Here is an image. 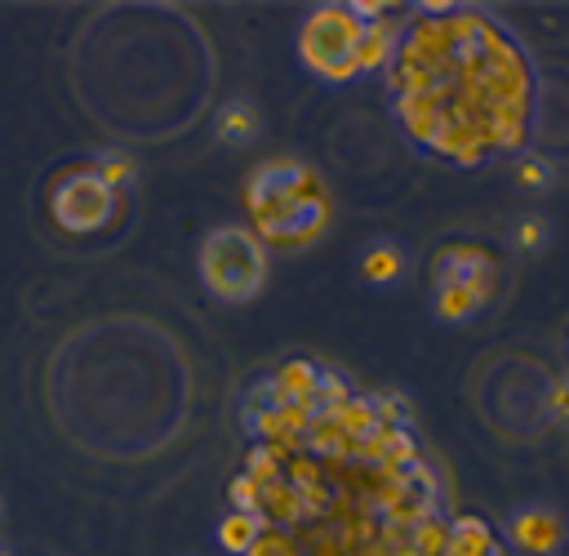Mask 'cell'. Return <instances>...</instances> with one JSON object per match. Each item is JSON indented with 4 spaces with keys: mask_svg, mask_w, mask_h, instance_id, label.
<instances>
[{
    "mask_svg": "<svg viewBox=\"0 0 569 556\" xmlns=\"http://www.w3.org/2000/svg\"><path fill=\"white\" fill-rule=\"evenodd\" d=\"M418 18L400 44L396 107L405 129L436 156L476 165L489 151H516L525 142L529 71L507 31L480 13Z\"/></svg>",
    "mask_w": 569,
    "mask_h": 556,
    "instance_id": "obj_1",
    "label": "cell"
},
{
    "mask_svg": "<svg viewBox=\"0 0 569 556\" xmlns=\"http://www.w3.org/2000/svg\"><path fill=\"white\" fill-rule=\"evenodd\" d=\"M360 271L369 276V280H391L396 271H400V249H391V245H378L365 262H360Z\"/></svg>",
    "mask_w": 569,
    "mask_h": 556,
    "instance_id": "obj_11",
    "label": "cell"
},
{
    "mask_svg": "<svg viewBox=\"0 0 569 556\" xmlns=\"http://www.w3.org/2000/svg\"><path fill=\"white\" fill-rule=\"evenodd\" d=\"M200 276L209 285V294H218L227 302H244L267 280V254L253 240V231H244V227H218L200 245Z\"/></svg>",
    "mask_w": 569,
    "mask_h": 556,
    "instance_id": "obj_3",
    "label": "cell"
},
{
    "mask_svg": "<svg viewBox=\"0 0 569 556\" xmlns=\"http://www.w3.org/2000/svg\"><path fill=\"white\" fill-rule=\"evenodd\" d=\"M391 27H387V18H373V22H360V71H373V67H382L387 58H391Z\"/></svg>",
    "mask_w": 569,
    "mask_h": 556,
    "instance_id": "obj_9",
    "label": "cell"
},
{
    "mask_svg": "<svg viewBox=\"0 0 569 556\" xmlns=\"http://www.w3.org/2000/svg\"><path fill=\"white\" fill-rule=\"evenodd\" d=\"M218 538H222L231 552H249V547L258 543V520H253V512H236V516H227V520L218 525Z\"/></svg>",
    "mask_w": 569,
    "mask_h": 556,
    "instance_id": "obj_10",
    "label": "cell"
},
{
    "mask_svg": "<svg viewBox=\"0 0 569 556\" xmlns=\"http://www.w3.org/2000/svg\"><path fill=\"white\" fill-rule=\"evenodd\" d=\"M244 205L258 236L271 245H307L329 222V196L302 160H262L249 173Z\"/></svg>",
    "mask_w": 569,
    "mask_h": 556,
    "instance_id": "obj_2",
    "label": "cell"
},
{
    "mask_svg": "<svg viewBox=\"0 0 569 556\" xmlns=\"http://www.w3.org/2000/svg\"><path fill=\"white\" fill-rule=\"evenodd\" d=\"M218 133H222V138H244V133H253V116H249L244 107H231V111L222 116Z\"/></svg>",
    "mask_w": 569,
    "mask_h": 556,
    "instance_id": "obj_12",
    "label": "cell"
},
{
    "mask_svg": "<svg viewBox=\"0 0 569 556\" xmlns=\"http://www.w3.org/2000/svg\"><path fill=\"white\" fill-rule=\"evenodd\" d=\"M511 534H516V543H520L525 552H556V543H560V520H556L547 507H529V512L516 516Z\"/></svg>",
    "mask_w": 569,
    "mask_h": 556,
    "instance_id": "obj_7",
    "label": "cell"
},
{
    "mask_svg": "<svg viewBox=\"0 0 569 556\" xmlns=\"http://www.w3.org/2000/svg\"><path fill=\"white\" fill-rule=\"evenodd\" d=\"M116 214V187L98 169H80L53 187V218L67 231H98Z\"/></svg>",
    "mask_w": 569,
    "mask_h": 556,
    "instance_id": "obj_6",
    "label": "cell"
},
{
    "mask_svg": "<svg viewBox=\"0 0 569 556\" xmlns=\"http://www.w3.org/2000/svg\"><path fill=\"white\" fill-rule=\"evenodd\" d=\"M520 182H529L533 191H542V187L551 182V165H547V160H525V165H520Z\"/></svg>",
    "mask_w": 569,
    "mask_h": 556,
    "instance_id": "obj_13",
    "label": "cell"
},
{
    "mask_svg": "<svg viewBox=\"0 0 569 556\" xmlns=\"http://www.w3.org/2000/svg\"><path fill=\"white\" fill-rule=\"evenodd\" d=\"M249 556H284V543L280 538H262V543L249 547Z\"/></svg>",
    "mask_w": 569,
    "mask_h": 556,
    "instance_id": "obj_15",
    "label": "cell"
},
{
    "mask_svg": "<svg viewBox=\"0 0 569 556\" xmlns=\"http://www.w3.org/2000/svg\"><path fill=\"white\" fill-rule=\"evenodd\" d=\"M231 498H236L240 507H253V503H258V489H253V476H240V480L231 485Z\"/></svg>",
    "mask_w": 569,
    "mask_h": 556,
    "instance_id": "obj_14",
    "label": "cell"
},
{
    "mask_svg": "<svg viewBox=\"0 0 569 556\" xmlns=\"http://www.w3.org/2000/svg\"><path fill=\"white\" fill-rule=\"evenodd\" d=\"M493 280H498V262L485 245H445L436 254V311L445 320H467L476 316L489 294H493Z\"/></svg>",
    "mask_w": 569,
    "mask_h": 556,
    "instance_id": "obj_4",
    "label": "cell"
},
{
    "mask_svg": "<svg viewBox=\"0 0 569 556\" xmlns=\"http://www.w3.org/2000/svg\"><path fill=\"white\" fill-rule=\"evenodd\" d=\"M302 62L325 80H351L360 71V18L351 9H320L298 36Z\"/></svg>",
    "mask_w": 569,
    "mask_h": 556,
    "instance_id": "obj_5",
    "label": "cell"
},
{
    "mask_svg": "<svg viewBox=\"0 0 569 556\" xmlns=\"http://www.w3.org/2000/svg\"><path fill=\"white\" fill-rule=\"evenodd\" d=\"M445 552H449V556H498V538H493L489 520H480V516H458L453 529H449Z\"/></svg>",
    "mask_w": 569,
    "mask_h": 556,
    "instance_id": "obj_8",
    "label": "cell"
}]
</instances>
